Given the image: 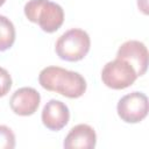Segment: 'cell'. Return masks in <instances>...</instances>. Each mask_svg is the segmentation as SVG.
Listing matches in <instances>:
<instances>
[{"instance_id":"cell-9","label":"cell","mask_w":149,"mask_h":149,"mask_svg":"<svg viewBox=\"0 0 149 149\" xmlns=\"http://www.w3.org/2000/svg\"><path fill=\"white\" fill-rule=\"evenodd\" d=\"M97 135L94 129L85 123L71 128L66 135L63 146L66 149H92L95 147Z\"/></svg>"},{"instance_id":"cell-10","label":"cell","mask_w":149,"mask_h":149,"mask_svg":"<svg viewBox=\"0 0 149 149\" xmlns=\"http://www.w3.org/2000/svg\"><path fill=\"white\" fill-rule=\"evenodd\" d=\"M15 41V28L12 21L0 15V51L9 49Z\"/></svg>"},{"instance_id":"cell-8","label":"cell","mask_w":149,"mask_h":149,"mask_svg":"<svg viewBox=\"0 0 149 149\" xmlns=\"http://www.w3.org/2000/svg\"><path fill=\"white\" fill-rule=\"evenodd\" d=\"M42 122L50 130H61L64 128L70 119V111L68 106L56 99L49 100L42 109Z\"/></svg>"},{"instance_id":"cell-7","label":"cell","mask_w":149,"mask_h":149,"mask_svg":"<svg viewBox=\"0 0 149 149\" xmlns=\"http://www.w3.org/2000/svg\"><path fill=\"white\" fill-rule=\"evenodd\" d=\"M41 101L40 93L33 87H21L16 90L9 100V106L12 111L22 116H28L34 114Z\"/></svg>"},{"instance_id":"cell-2","label":"cell","mask_w":149,"mask_h":149,"mask_svg":"<svg viewBox=\"0 0 149 149\" xmlns=\"http://www.w3.org/2000/svg\"><path fill=\"white\" fill-rule=\"evenodd\" d=\"M24 15L45 33H54L64 21L63 8L50 0H30L24 5Z\"/></svg>"},{"instance_id":"cell-3","label":"cell","mask_w":149,"mask_h":149,"mask_svg":"<svg viewBox=\"0 0 149 149\" xmlns=\"http://www.w3.org/2000/svg\"><path fill=\"white\" fill-rule=\"evenodd\" d=\"M91 47L88 34L78 28L65 31L56 42L55 51L61 59L68 62H77L83 59Z\"/></svg>"},{"instance_id":"cell-5","label":"cell","mask_w":149,"mask_h":149,"mask_svg":"<svg viewBox=\"0 0 149 149\" xmlns=\"http://www.w3.org/2000/svg\"><path fill=\"white\" fill-rule=\"evenodd\" d=\"M116 111L122 121L137 123L148 114V98L142 92H132L126 94L119 100Z\"/></svg>"},{"instance_id":"cell-11","label":"cell","mask_w":149,"mask_h":149,"mask_svg":"<svg viewBox=\"0 0 149 149\" xmlns=\"http://www.w3.org/2000/svg\"><path fill=\"white\" fill-rule=\"evenodd\" d=\"M15 147V135L7 126L0 125V149H13Z\"/></svg>"},{"instance_id":"cell-4","label":"cell","mask_w":149,"mask_h":149,"mask_svg":"<svg viewBox=\"0 0 149 149\" xmlns=\"http://www.w3.org/2000/svg\"><path fill=\"white\" fill-rule=\"evenodd\" d=\"M136 78L137 74L134 68L121 58L106 63L101 71L102 83L113 90H123L133 85Z\"/></svg>"},{"instance_id":"cell-12","label":"cell","mask_w":149,"mask_h":149,"mask_svg":"<svg viewBox=\"0 0 149 149\" xmlns=\"http://www.w3.org/2000/svg\"><path fill=\"white\" fill-rule=\"evenodd\" d=\"M12 87V78L8 71L3 68H0V97H3L8 93Z\"/></svg>"},{"instance_id":"cell-6","label":"cell","mask_w":149,"mask_h":149,"mask_svg":"<svg viewBox=\"0 0 149 149\" xmlns=\"http://www.w3.org/2000/svg\"><path fill=\"white\" fill-rule=\"evenodd\" d=\"M116 58L128 62L135 70L137 77L143 76L148 68V50L144 43L135 40L122 43L116 52Z\"/></svg>"},{"instance_id":"cell-1","label":"cell","mask_w":149,"mask_h":149,"mask_svg":"<svg viewBox=\"0 0 149 149\" xmlns=\"http://www.w3.org/2000/svg\"><path fill=\"white\" fill-rule=\"evenodd\" d=\"M38 81L43 88L71 99L81 97L86 91V80L80 73L59 66L44 68L38 74Z\"/></svg>"},{"instance_id":"cell-13","label":"cell","mask_w":149,"mask_h":149,"mask_svg":"<svg viewBox=\"0 0 149 149\" xmlns=\"http://www.w3.org/2000/svg\"><path fill=\"white\" fill-rule=\"evenodd\" d=\"M5 1H6V0H0V6H2V5L5 3Z\"/></svg>"}]
</instances>
